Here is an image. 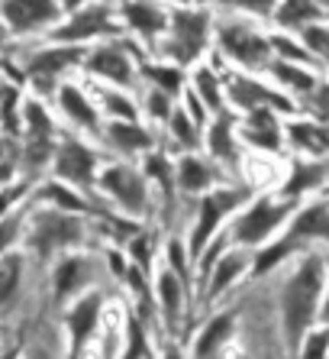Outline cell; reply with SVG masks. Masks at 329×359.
I'll use <instances>...</instances> for the list:
<instances>
[{
    "mask_svg": "<svg viewBox=\"0 0 329 359\" xmlns=\"http://www.w3.org/2000/svg\"><path fill=\"white\" fill-rule=\"evenodd\" d=\"M107 266H110V272H116L120 278H126V272H130V266L123 262V256H120V252H110V256H107Z\"/></svg>",
    "mask_w": 329,
    "mask_h": 359,
    "instance_id": "c3c4849f",
    "label": "cell"
},
{
    "mask_svg": "<svg viewBox=\"0 0 329 359\" xmlns=\"http://www.w3.org/2000/svg\"><path fill=\"white\" fill-rule=\"evenodd\" d=\"M184 292H188V285H184L178 276H174L172 269L164 266L162 272H158L155 294H158V304H162V311H164V320H168L172 327L178 324V318H181V301H184Z\"/></svg>",
    "mask_w": 329,
    "mask_h": 359,
    "instance_id": "d4e9b609",
    "label": "cell"
},
{
    "mask_svg": "<svg viewBox=\"0 0 329 359\" xmlns=\"http://www.w3.org/2000/svg\"><path fill=\"white\" fill-rule=\"evenodd\" d=\"M29 204L36 208H55V210H68V214H91V201L84 198L78 188L58 182V178H42V184H36L33 194H29Z\"/></svg>",
    "mask_w": 329,
    "mask_h": 359,
    "instance_id": "e0dca14e",
    "label": "cell"
},
{
    "mask_svg": "<svg viewBox=\"0 0 329 359\" xmlns=\"http://www.w3.org/2000/svg\"><path fill=\"white\" fill-rule=\"evenodd\" d=\"M168 269H172L174 276L181 278L184 285L190 282V269H188V252H184V243L174 236L172 243H168Z\"/></svg>",
    "mask_w": 329,
    "mask_h": 359,
    "instance_id": "ab89813d",
    "label": "cell"
},
{
    "mask_svg": "<svg viewBox=\"0 0 329 359\" xmlns=\"http://www.w3.org/2000/svg\"><path fill=\"white\" fill-rule=\"evenodd\" d=\"M323 10L313 0H281V7L274 10V20L284 29H307V23L320 20Z\"/></svg>",
    "mask_w": 329,
    "mask_h": 359,
    "instance_id": "83f0119b",
    "label": "cell"
},
{
    "mask_svg": "<svg viewBox=\"0 0 329 359\" xmlns=\"http://www.w3.org/2000/svg\"><path fill=\"white\" fill-rule=\"evenodd\" d=\"M139 72H142V78L155 88V91H164L168 97H178V94L188 91L184 68H178V65H155V62H142Z\"/></svg>",
    "mask_w": 329,
    "mask_h": 359,
    "instance_id": "4316f807",
    "label": "cell"
},
{
    "mask_svg": "<svg viewBox=\"0 0 329 359\" xmlns=\"http://www.w3.org/2000/svg\"><path fill=\"white\" fill-rule=\"evenodd\" d=\"M0 359H23V346H7V350H0Z\"/></svg>",
    "mask_w": 329,
    "mask_h": 359,
    "instance_id": "681fc988",
    "label": "cell"
},
{
    "mask_svg": "<svg viewBox=\"0 0 329 359\" xmlns=\"http://www.w3.org/2000/svg\"><path fill=\"white\" fill-rule=\"evenodd\" d=\"M232 324H236V314L232 311H223V314H216L210 324L200 330L197 343H194V359H206V356H214L216 350H220L223 343L230 340L232 334Z\"/></svg>",
    "mask_w": 329,
    "mask_h": 359,
    "instance_id": "484cf974",
    "label": "cell"
},
{
    "mask_svg": "<svg viewBox=\"0 0 329 359\" xmlns=\"http://www.w3.org/2000/svg\"><path fill=\"white\" fill-rule=\"evenodd\" d=\"M288 236H294L297 243L307 240V236H326L329 240V208L326 204H310V208H304L297 214Z\"/></svg>",
    "mask_w": 329,
    "mask_h": 359,
    "instance_id": "f1b7e54d",
    "label": "cell"
},
{
    "mask_svg": "<svg viewBox=\"0 0 329 359\" xmlns=\"http://www.w3.org/2000/svg\"><path fill=\"white\" fill-rule=\"evenodd\" d=\"M97 165H100L97 149H91L81 136H74V133L58 136L55 159H52V178L84 191V188L97 184Z\"/></svg>",
    "mask_w": 329,
    "mask_h": 359,
    "instance_id": "52a82bcc",
    "label": "cell"
},
{
    "mask_svg": "<svg viewBox=\"0 0 329 359\" xmlns=\"http://www.w3.org/2000/svg\"><path fill=\"white\" fill-rule=\"evenodd\" d=\"M162 359H184L181 356V350H174V346H168V350H164V356Z\"/></svg>",
    "mask_w": 329,
    "mask_h": 359,
    "instance_id": "816d5d0a",
    "label": "cell"
},
{
    "mask_svg": "<svg viewBox=\"0 0 329 359\" xmlns=\"http://www.w3.org/2000/svg\"><path fill=\"white\" fill-rule=\"evenodd\" d=\"M197 4H214V0H197Z\"/></svg>",
    "mask_w": 329,
    "mask_h": 359,
    "instance_id": "db71d44e",
    "label": "cell"
},
{
    "mask_svg": "<svg viewBox=\"0 0 329 359\" xmlns=\"http://www.w3.org/2000/svg\"><path fill=\"white\" fill-rule=\"evenodd\" d=\"M84 72L100 81H110L113 88H132L136 84V68H132V42L107 39L94 46L84 55Z\"/></svg>",
    "mask_w": 329,
    "mask_h": 359,
    "instance_id": "8fae6325",
    "label": "cell"
},
{
    "mask_svg": "<svg viewBox=\"0 0 329 359\" xmlns=\"http://www.w3.org/2000/svg\"><path fill=\"white\" fill-rule=\"evenodd\" d=\"M290 142L300 146V149L323 152V149H329V130H320V126H310V123H297V126H290Z\"/></svg>",
    "mask_w": 329,
    "mask_h": 359,
    "instance_id": "e575fe53",
    "label": "cell"
},
{
    "mask_svg": "<svg viewBox=\"0 0 329 359\" xmlns=\"http://www.w3.org/2000/svg\"><path fill=\"white\" fill-rule=\"evenodd\" d=\"M226 97H230L239 110H246V114H252V110H258V107L290 110V100L288 97H281V94L268 91V88H265V84H258L255 78H242V75H230V78H226Z\"/></svg>",
    "mask_w": 329,
    "mask_h": 359,
    "instance_id": "2e32d148",
    "label": "cell"
},
{
    "mask_svg": "<svg viewBox=\"0 0 329 359\" xmlns=\"http://www.w3.org/2000/svg\"><path fill=\"white\" fill-rule=\"evenodd\" d=\"M174 184L184 194H206L214 184V165L194 152H188L178 165H174Z\"/></svg>",
    "mask_w": 329,
    "mask_h": 359,
    "instance_id": "44dd1931",
    "label": "cell"
},
{
    "mask_svg": "<svg viewBox=\"0 0 329 359\" xmlns=\"http://www.w3.org/2000/svg\"><path fill=\"white\" fill-rule=\"evenodd\" d=\"M294 250H297L294 236H284L281 243H274V246L262 250V252H258V259H255V276H265L268 269H274L281 259H284V256H288V252H294Z\"/></svg>",
    "mask_w": 329,
    "mask_h": 359,
    "instance_id": "8d00e7d4",
    "label": "cell"
},
{
    "mask_svg": "<svg viewBox=\"0 0 329 359\" xmlns=\"http://www.w3.org/2000/svg\"><path fill=\"white\" fill-rule=\"evenodd\" d=\"M97 188L107 194L110 201H116V208L123 210L126 217H142L148 208V178L139 168L132 165H107L100 168Z\"/></svg>",
    "mask_w": 329,
    "mask_h": 359,
    "instance_id": "30bf717a",
    "label": "cell"
},
{
    "mask_svg": "<svg viewBox=\"0 0 329 359\" xmlns=\"http://www.w3.org/2000/svg\"><path fill=\"white\" fill-rule=\"evenodd\" d=\"M323 175H326V165H307V162H297L294 165V175H290V184L284 188V194L288 198H297V194H304L307 188H316V184L323 182Z\"/></svg>",
    "mask_w": 329,
    "mask_h": 359,
    "instance_id": "836d02e7",
    "label": "cell"
},
{
    "mask_svg": "<svg viewBox=\"0 0 329 359\" xmlns=\"http://www.w3.org/2000/svg\"><path fill=\"white\" fill-rule=\"evenodd\" d=\"M272 49L278 52V55H284V59H297V62H307L310 55H307V49H300L297 42L284 39V36H274L272 39Z\"/></svg>",
    "mask_w": 329,
    "mask_h": 359,
    "instance_id": "ee69618b",
    "label": "cell"
},
{
    "mask_svg": "<svg viewBox=\"0 0 329 359\" xmlns=\"http://www.w3.org/2000/svg\"><path fill=\"white\" fill-rule=\"evenodd\" d=\"M242 201H248V188H216V191H206L197 204V224H194V233H190V256L200 259V252L210 246L216 226L230 217L236 208H242Z\"/></svg>",
    "mask_w": 329,
    "mask_h": 359,
    "instance_id": "ba28073f",
    "label": "cell"
},
{
    "mask_svg": "<svg viewBox=\"0 0 329 359\" xmlns=\"http://www.w3.org/2000/svg\"><path fill=\"white\" fill-rule=\"evenodd\" d=\"M13 156H20V142L17 140H7V136L0 133V162L13 159Z\"/></svg>",
    "mask_w": 329,
    "mask_h": 359,
    "instance_id": "7dc6e473",
    "label": "cell"
},
{
    "mask_svg": "<svg viewBox=\"0 0 329 359\" xmlns=\"http://www.w3.org/2000/svg\"><path fill=\"white\" fill-rule=\"evenodd\" d=\"M116 13L146 42H155L158 36L168 33V17H172V10H164L158 0H120Z\"/></svg>",
    "mask_w": 329,
    "mask_h": 359,
    "instance_id": "5bb4252c",
    "label": "cell"
},
{
    "mask_svg": "<svg viewBox=\"0 0 329 359\" xmlns=\"http://www.w3.org/2000/svg\"><path fill=\"white\" fill-rule=\"evenodd\" d=\"M216 42L220 49L230 55L232 62H239L242 68H268L272 65V39H265L262 33H255L252 26L239 23V20H223L216 23Z\"/></svg>",
    "mask_w": 329,
    "mask_h": 359,
    "instance_id": "9c48e42d",
    "label": "cell"
},
{
    "mask_svg": "<svg viewBox=\"0 0 329 359\" xmlns=\"http://www.w3.org/2000/svg\"><path fill=\"white\" fill-rule=\"evenodd\" d=\"M181 97H184V114H188V117L194 120L197 126H204V123H206V114H210V110H206V107H204V100H200L197 94H194V88H190V91H184Z\"/></svg>",
    "mask_w": 329,
    "mask_h": 359,
    "instance_id": "b9f144b4",
    "label": "cell"
},
{
    "mask_svg": "<svg viewBox=\"0 0 329 359\" xmlns=\"http://www.w3.org/2000/svg\"><path fill=\"white\" fill-rule=\"evenodd\" d=\"M62 20V0H0V23L13 42L49 36Z\"/></svg>",
    "mask_w": 329,
    "mask_h": 359,
    "instance_id": "5b68a950",
    "label": "cell"
},
{
    "mask_svg": "<svg viewBox=\"0 0 329 359\" xmlns=\"http://www.w3.org/2000/svg\"><path fill=\"white\" fill-rule=\"evenodd\" d=\"M290 201H255L252 208L242 214V217L232 224V233H230V243L236 246H258V243L268 240V233H274L290 214Z\"/></svg>",
    "mask_w": 329,
    "mask_h": 359,
    "instance_id": "7c38bea8",
    "label": "cell"
},
{
    "mask_svg": "<svg viewBox=\"0 0 329 359\" xmlns=\"http://www.w3.org/2000/svg\"><path fill=\"white\" fill-rule=\"evenodd\" d=\"M23 272L26 259L20 250L0 256V318H7L10 311L17 308L20 292H23Z\"/></svg>",
    "mask_w": 329,
    "mask_h": 359,
    "instance_id": "d6986e66",
    "label": "cell"
},
{
    "mask_svg": "<svg viewBox=\"0 0 329 359\" xmlns=\"http://www.w3.org/2000/svg\"><path fill=\"white\" fill-rule=\"evenodd\" d=\"M26 217H29V201L23 208H17L13 214L0 217V256L13 252L23 243V230H26Z\"/></svg>",
    "mask_w": 329,
    "mask_h": 359,
    "instance_id": "1f68e13d",
    "label": "cell"
},
{
    "mask_svg": "<svg viewBox=\"0 0 329 359\" xmlns=\"http://www.w3.org/2000/svg\"><path fill=\"white\" fill-rule=\"evenodd\" d=\"M246 266H248L246 252H239V250L223 252L220 259H216V269L210 272V282H206V298H216V294L226 292V288L246 272Z\"/></svg>",
    "mask_w": 329,
    "mask_h": 359,
    "instance_id": "cb8c5ba5",
    "label": "cell"
},
{
    "mask_svg": "<svg viewBox=\"0 0 329 359\" xmlns=\"http://www.w3.org/2000/svg\"><path fill=\"white\" fill-rule=\"evenodd\" d=\"M206 149L216 162H223L226 168L239 165V149H236V130H232V117L220 114L214 123L206 126Z\"/></svg>",
    "mask_w": 329,
    "mask_h": 359,
    "instance_id": "ffe728a7",
    "label": "cell"
},
{
    "mask_svg": "<svg viewBox=\"0 0 329 359\" xmlns=\"http://www.w3.org/2000/svg\"><path fill=\"white\" fill-rule=\"evenodd\" d=\"M210 33H214V17L206 10L174 7L168 17V36L162 42V55L172 59V65L178 68L190 65L204 55Z\"/></svg>",
    "mask_w": 329,
    "mask_h": 359,
    "instance_id": "277c9868",
    "label": "cell"
},
{
    "mask_svg": "<svg viewBox=\"0 0 329 359\" xmlns=\"http://www.w3.org/2000/svg\"><path fill=\"white\" fill-rule=\"evenodd\" d=\"M107 142L116 152L123 156H139V152H148L155 146V136L148 133L139 120H110L107 130H104Z\"/></svg>",
    "mask_w": 329,
    "mask_h": 359,
    "instance_id": "ac0fdd59",
    "label": "cell"
},
{
    "mask_svg": "<svg viewBox=\"0 0 329 359\" xmlns=\"http://www.w3.org/2000/svg\"><path fill=\"white\" fill-rule=\"evenodd\" d=\"M58 107V114L74 126V130H81V133H100V114L97 107L91 104V97L71 81H62L55 91V100H52Z\"/></svg>",
    "mask_w": 329,
    "mask_h": 359,
    "instance_id": "9a60e30c",
    "label": "cell"
},
{
    "mask_svg": "<svg viewBox=\"0 0 329 359\" xmlns=\"http://www.w3.org/2000/svg\"><path fill=\"white\" fill-rule=\"evenodd\" d=\"M88 236V224L81 214H68L55 208H36L29 204V217L23 230V246L33 250L42 262H52L55 256H65L74 246H81Z\"/></svg>",
    "mask_w": 329,
    "mask_h": 359,
    "instance_id": "6da1fadb",
    "label": "cell"
},
{
    "mask_svg": "<svg viewBox=\"0 0 329 359\" xmlns=\"http://www.w3.org/2000/svg\"><path fill=\"white\" fill-rule=\"evenodd\" d=\"M100 100H104V110H107L110 120H136L139 117V107L120 91H104Z\"/></svg>",
    "mask_w": 329,
    "mask_h": 359,
    "instance_id": "d590c367",
    "label": "cell"
},
{
    "mask_svg": "<svg viewBox=\"0 0 329 359\" xmlns=\"http://www.w3.org/2000/svg\"><path fill=\"white\" fill-rule=\"evenodd\" d=\"M97 269H94L91 256H78V252H65L58 256L52 266V304L65 308L71 298H81L84 288L94 282Z\"/></svg>",
    "mask_w": 329,
    "mask_h": 359,
    "instance_id": "4fadbf2b",
    "label": "cell"
},
{
    "mask_svg": "<svg viewBox=\"0 0 329 359\" xmlns=\"http://www.w3.org/2000/svg\"><path fill=\"white\" fill-rule=\"evenodd\" d=\"M142 356H146V330H142L139 318H130V337H126L123 359H142Z\"/></svg>",
    "mask_w": 329,
    "mask_h": 359,
    "instance_id": "60d3db41",
    "label": "cell"
},
{
    "mask_svg": "<svg viewBox=\"0 0 329 359\" xmlns=\"http://www.w3.org/2000/svg\"><path fill=\"white\" fill-rule=\"evenodd\" d=\"M172 100H174V97H168L164 91H155V88H152V91L146 94V110H148V117L158 120V123H168V117L174 114V104H172Z\"/></svg>",
    "mask_w": 329,
    "mask_h": 359,
    "instance_id": "f35d334b",
    "label": "cell"
},
{
    "mask_svg": "<svg viewBox=\"0 0 329 359\" xmlns=\"http://www.w3.org/2000/svg\"><path fill=\"white\" fill-rule=\"evenodd\" d=\"M116 13L110 0H88L81 10L68 13L62 23L49 33V42H62V46H84L94 39H107L116 36Z\"/></svg>",
    "mask_w": 329,
    "mask_h": 359,
    "instance_id": "8992f818",
    "label": "cell"
},
{
    "mask_svg": "<svg viewBox=\"0 0 329 359\" xmlns=\"http://www.w3.org/2000/svg\"><path fill=\"white\" fill-rule=\"evenodd\" d=\"M84 46H62V42H49V46H36V49L17 52L13 62L23 72L26 91L39 100H55V91L62 84V75H68L71 68L84 62Z\"/></svg>",
    "mask_w": 329,
    "mask_h": 359,
    "instance_id": "7a4b0ae2",
    "label": "cell"
},
{
    "mask_svg": "<svg viewBox=\"0 0 329 359\" xmlns=\"http://www.w3.org/2000/svg\"><path fill=\"white\" fill-rule=\"evenodd\" d=\"M142 175L148 182H155L158 188L164 191V201H168V208H174V165L164 159V152H148L146 156V165H142Z\"/></svg>",
    "mask_w": 329,
    "mask_h": 359,
    "instance_id": "f546056e",
    "label": "cell"
},
{
    "mask_svg": "<svg viewBox=\"0 0 329 359\" xmlns=\"http://www.w3.org/2000/svg\"><path fill=\"white\" fill-rule=\"evenodd\" d=\"M88 0H62V10H65V17L68 13H74V10H81Z\"/></svg>",
    "mask_w": 329,
    "mask_h": 359,
    "instance_id": "f907efd6",
    "label": "cell"
},
{
    "mask_svg": "<svg viewBox=\"0 0 329 359\" xmlns=\"http://www.w3.org/2000/svg\"><path fill=\"white\" fill-rule=\"evenodd\" d=\"M23 136H29V140H58L62 136L49 104L33 97V94L23 97Z\"/></svg>",
    "mask_w": 329,
    "mask_h": 359,
    "instance_id": "7402d4cb",
    "label": "cell"
},
{
    "mask_svg": "<svg viewBox=\"0 0 329 359\" xmlns=\"http://www.w3.org/2000/svg\"><path fill=\"white\" fill-rule=\"evenodd\" d=\"M226 4L248 10V13H255V17H268V13H274V0H226Z\"/></svg>",
    "mask_w": 329,
    "mask_h": 359,
    "instance_id": "f6af8a7d",
    "label": "cell"
},
{
    "mask_svg": "<svg viewBox=\"0 0 329 359\" xmlns=\"http://www.w3.org/2000/svg\"><path fill=\"white\" fill-rule=\"evenodd\" d=\"M174 4H178V7H188V0H174Z\"/></svg>",
    "mask_w": 329,
    "mask_h": 359,
    "instance_id": "f5cc1de1",
    "label": "cell"
},
{
    "mask_svg": "<svg viewBox=\"0 0 329 359\" xmlns=\"http://www.w3.org/2000/svg\"><path fill=\"white\" fill-rule=\"evenodd\" d=\"M304 42L313 52H326L329 55V29L326 26H307L304 29Z\"/></svg>",
    "mask_w": 329,
    "mask_h": 359,
    "instance_id": "7bdbcfd3",
    "label": "cell"
},
{
    "mask_svg": "<svg viewBox=\"0 0 329 359\" xmlns=\"http://www.w3.org/2000/svg\"><path fill=\"white\" fill-rule=\"evenodd\" d=\"M168 130H172V136H174V142L181 146V149H188V152H194L200 146V126L194 123V120L184 114V107H174V114L168 117Z\"/></svg>",
    "mask_w": 329,
    "mask_h": 359,
    "instance_id": "d6a6232c",
    "label": "cell"
},
{
    "mask_svg": "<svg viewBox=\"0 0 329 359\" xmlns=\"http://www.w3.org/2000/svg\"><path fill=\"white\" fill-rule=\"evenodd\" d=\"M326 346H329V334H316V337H310L304 359H323V356H326Z\"/></svg>",
    "mask_w": 329,
    "mask_h": 359,
    "instance_id": "bcb514c9",
    "label": "cell"
},
{
    "mask_svg": "<svg viewBox=\"0 0 329 359\" xmlns=\"http://www.w3.org/2000/svg\"><path fill=\"white\" fill-rule=\"evenodd\" d=\"M242 140L258 146V149H278L281 146V130L278 120H274L272 107H258L252 114H246V123H242Z\"/></svg>",
    "mask_w": 329,
    "mask_h": 359,
    "instance_id": "603a6c76",
    "label": "cell"
},
{
    "mask_svg": "<svg viewBox=\"0 0 329 359\" xmlns=\"http://www.w3.org/2000/svg\"><path fill=\"white\" fill-rule=\"evenodd\" d=\"M272 72L278 75V81L290 84V88H297V91H313V88H316V84H313V78L307 75V72L288 65V62H272Z\"/></svg>",
    "mask_w": 329,
    "mask_h": 359,
    "instance_id": "74e56055",
    "label": "cell"
},
{
    "mask_svg": "<svg viewBox=\"0 0 329 359\" xmlns=\"http://www.w3.org/2000/svg\"><path fill=\"white\" fill-rule=\"evenodd\" d=\"M320 288H323V262L320 259H307L304 266L297 269L294 276L284 285L281 294V308H284V334L288 340L300 343L304 330L310 327L313 314H316V301H320Z\"/></svg>",
    "mask_w": 329,
    "mask_h": 359,
    "instance_id": "3957f363",
    "label": "cell"
},
{
    "mask_svg": "<svg viewBox=\"0 0 329 359\" xmlns=\"http://www.w3.org/2000/svg\"><path fill=\"white\" fill-rule=\"evenodd\" d=\"M194 94L204 100V107L210 110V114H216V117L226 114V107H223V84L214 68H197V72H194Z\"/></svg>",
    "mask_w": 329,
    "mask_h": 359,
    "instance_id": "4dcf8cb0",
    "label": "cell"
}]
</instances>
